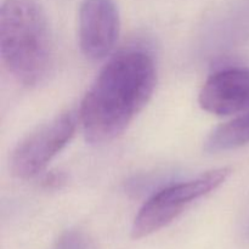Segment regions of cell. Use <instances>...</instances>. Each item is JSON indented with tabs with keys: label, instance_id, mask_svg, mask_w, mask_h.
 I'll return each mask as SVG.
<instances>
[{
	"label": "cell",
	"instance_id": "obj_10",
	"mask_svg": "<svg viewBox=\"0 0 249 249\" xmlns=\"http://www.w3.org/2000/svg\"><path fill=\"white\" fill-rule=\"evenodd\" d=\"M245 236H246V238H247V241H249V223H248V225H247V229H246Z\"/></svg>",
	"mask_w": 249,
	"mask_h": 249
},
{
	"label": "cell",
	"instance_id": "obj_9",
	"mask_svg": "<svg viewBox=\"0 0 249 249\" xmlns=\"http://www.w3.org/2000/svg\"><path fill=\"white\" fill-rule=\"evenodd\" d=\"M65 175L60 172H51L44 175L41 180V185L46 189H57L61 185L65 184Z\"/></svg>",
	"mask_w": 249,
	"mask_h": 249
},
{
	"label": "cell",
	"instance_id": "obj_2",
	"mask_svg": "<svg viewBox=\"0 0 249 249\" xmlns=\"http://www.w3.org/2000/svg\"><path fill=\"white\" fill-rule=\"evenodd\" d=\"M0 55L10 73L27 87L50 74L53 48L43 7L36 0H4L0 9Z\"/></svg>",
	"mask_w": 249,
	"mask_h": 249
},
{
	"label": "cell",
	"instance_id": "obj_3",
	"mask_svg": "<svg viewBox=\"0 0 249 249\" xmlns=\"http://www.w3.org/2000/svg\"><path fill=\"white\" fill-rule=\"evenodd\" d=\"M230 168H218L184 182L169 185L153 194L134 219L131 237L139 240L169 225L187 207L223 185Z\"/></svg>",
	"mask_w": 249,
	"mask_h": 249
},
{
	"label": "cell",
	"instance_id": "obj_7",
	"mask_svg": "<svg viewBox=\"0 0 249 249\" xmlns=\"http://www.w3.org/2000/svg\"><path fill=\"white\" fill-rule=\"evenodd\" d=\"M249 143V111L214 129L204 142L209 153L226 152Z\"/></svg>",
	"mask_w": 249,
	"mask_h": 249
},
{
	"label": "cell",
	"instance_id": "obj_1",
	"mask_svg": "<svg viewBox=\"0 0 249 249\" xmlns=\"http://www.w3.org/2000/svg\"><path fill=\"white\" fill-rule=\"evenodd\" d=\"M156 83L157 71L150 53L125 50L109 58L80 106L87 141L97 145L121 135L150 101Z\"/></svg>",
	"mask_w": 249,
	"mask_h": 249
},
{
	"label": "cell",
	"instance_id": "obj_4",
	"mask_svg": "<svg viewBox=\"0 0 249 249\" xmlns=\"http://www.w3.org/2000/svg\"><path fill=\"white\" fill-rule=\"evenodd\" d=\"M75 128L77 117L73 112L66 111L34 129L12 151V174L22 180L38 177L70 143Z\"/></svg>",
	"mask_w": 249,
	"mask_h": 249
},
{
	"label": "cell",
	"instance_id": "obj_5",
	"mask_svg": "<svg viewBox=\"0 0 249 249\" xmlns=\"http://www.w3.org/2000/svg\"><path fill=\"white\" fill-rule=\"evenodd\" d=\"M121 17L114 0H82L78 40L83 55L99 61L111 53L118 40Z\"/></svg>",
	"mask_w": 249,
	"mask_h": 249
},
{
	"label": "cell",
	"instance_id": "obj_6",
	"mask_svg": "<svg viewBox=\"0 0 249 249\" xmlns=\"http://www.w3.org/2000/svg\"><path fill=\"white\" fill-rule=\"evenodd\" d=\"M198 104L215 116L249 111L248 68H228L212 74L199 91Z\"/></svg>",
	"mask_w": 249,
	"mask_h": 249
},
{
	"label": "cell",
	"instance_id": "obj_8",
	"mask_svg": "<svg viewBox=\"0 0 249 249\" xmlns=\"http://www.w3.org/2000/svg\"><path fill=\"white\" fill-rule=\"evenodd\" d=\"M53 249H91L84 233L78 230H68L56 241Z\"/></svg>",
	"mask_w": 249,
	"mask_h": 249
}]
</instances>
